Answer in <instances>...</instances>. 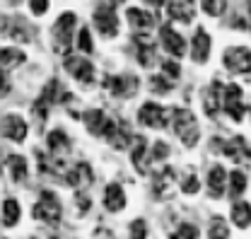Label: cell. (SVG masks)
Masks as SVG:
<instances>
[{
	"instance_id": "obj_1",
	"label": "cell",
	"mask_w": 251,
	"mask_h": 239,
	"mask_svg": "<svg viewBox=\"0 0 251 239\" xmlns=\"http://www.w3.org/2000/svg\"><path fill=\"white\" fill-rule=\"evenodd\" d=\"M172 123H174V133L179 135V140L186 148H193L198 143V121H196L193 111H188V109H174Z\"/></svg>"
},
{
	"instance_id": "obj_2",
	"label": "cell",
	"mask_w": 251,
	"mask_h": 239,
	"mask_svg": "<svg viewBox=\"0 0 251 239\" xmlns=\"http://www.w3.org/2000/svg\"><path fill=\"white\" fill-rule=\"evenodd\" d=\"M61 201L56 198L53 191H41L39 196V203L34 206V217L41 220V222H49V225H58L61 222Z\"/></svg>"
},
{
	"instance_id": "obj_3",
	"label": "cell",
	"mask_w": 251,
	"mask_h": 239,
	"mask_svg": "<svg viewBox=\"0 0 251 239\" xmlns=\"http://www.w3.org/2000/svg\"><path fill=\"white\" fill-rule=\"evenodd\" d=\"M94 25L101 36L111 39L119 34V17H116V10L111 5H97L94 10Z\"/></svg>"
},
{
	"instance_id": "obj_4",
	"label": "cell",
	"mask_w": 251,
	"mask_h": 239,
	"mask_svg": "<svg viewBox=\"0 0 251 239\" xmlns=\"http://www.w3.org/2000/svg\"><path fill=\"white\" fill-rule=\"evenodd\" d=\"M75 27V15L73 12H65L56 20V27H53V41H56V51L58 53H68L70 51V34Z\"/></svg>"
},
{
	"instance_id": "obj_5",
	"label": "cell",
	"mask_w": 251,
	"mask_h": 239,
	"mask_svg": "<svg viewBox=\"0 0 251 239\" xmlns=\"http://www.w3.org/2000/svg\"><path fill=\"white\" fill-rule=\"evenodd\" d=\"M225 65L232 73L247 75V73H251V51L247 46H232V49H227L225 51Z\"/></svg>"
},
{
	"instance_id": "obj_6",
	"label": "cell",
	"mask_w": 251,
	"mask_h": 239,
	"mask_svg": "<svg viewBox=\"0 0 251 239\" xmlns=\"http://www.w3.org/2000/svg\"><path fill=\"white\" fill-rule=\"evenodd\" d=\"M222 106L227 111V116L234 121H242L244 116V104H242V87L239 85H229L227 90H222Z\"/></svg>"
},
{
	"instance_id": "obj_7",
	"label": "cell",
	"mask_w": 251,
	"mask_h": 239,
	"mask_svg": "<svg viewBox=\"0 0 251 239\" xmlns=\"http://www.w3.org/2000/svg\"><path fill=\"white\" fill-rule=\"evenodd\" d=\"M0 131H2V135L7 138V140H12V143H22L25 138H27V123L22 121V116H17V114H7L2 123H0Z\"/></svg>"
},
{
	"instance_id": "obj_8",
	"label": "cell",
	"mask_w": 251,
	"mask_h": 239,
	"mask_svg": "<svg viewBox=\"0 0 251 239\" xmlns=\"http://www.w3.org/2000/svg\"><path fill=\"white\" fill-rule=\"evenodd\" d=\"M140 80L133 75H119V78H106V87L111 90V94L116 97H133L138 92Z\"/></svg>"
},
{
	"instance_id": "obj_9",
	"label": "cell",
	"mask_w": 251,
	"mask_h": 239,
	"mask_svg": "<svg viewBox=\"0 0 251 239\" xmlns=\"http://www.w3.org/2000/svg\"><path fill=\"white\" fill-rule=\"evenodd\" d=\"M101 135L114 145V148L124 150L128 148V140H130V133H128V128H126L124 123H116V121H106L104 123V131H101Z\"/></svg>"
},
{
	"instance_id": "obj_10",
	"label": "cell",
	"mask_w": 251,
	"mask_h": 239,
	"mask_svg": "<svg viewBox=\"0 0 251 239\" xmlns=\"http://www.w3.org/2000/svg\"><path fill=\"white\" fill-rule=\"evenodd\" d=\"M138 121L145 123V126H150V128H162L167 123V111L162 106L152 104V102H145L140 106V111H138Z\"/></svg>"
},
{
	"instance_id": "obj_11",
	"label": "cell",
	"mask_w": 251,
	"mask_h": 239,
	"mask_svg": "<svg viewBox=\"0 0 251 239\" xmlns=\"http://www.w3.org/2000/svg\"><path fill=\"white\" fill-rule=\"evenodd\" d=\"M56 94H58V82H56V80H49V82H46V87H44V92L39 94L36 104H34V116H36L39 121L46 119L49 106L56 102Z\"/></svg>"
},
{
	"instance_id": "obj_12",
	"label": "cell",
	"mask_w": 251,
	"mask_h": 239,
	"mask_svg": "<svg viewBox=\"0 0 251 239\" xmlns=\"http://www.w3.org/2000/svg\"><path fill=\"white\" fill-rule=\"evenodd\" d=\"M159 36H162V46L172 53V56H184L186 53V41H184V36L181 34H176V31L172 29L169 25H164L162 29H159Z\"/></svg>"
},
{
	"instance_id": "obj_13",
	"label": "cell",
	"mask_w": 251,
	"mask_h": 239,
	"mask_svg": "<svg viewBox=\"0 0 251 239\" xmlns=\"http://www.w3.org/2000/svg\"><path fill=\"white\" fill-rule=\"evenodd\" d=\"M176 188V174L172 167H164L159 174L155 177V184H152V191H155L157 198H169Z\"/></svg>"
},
{
	"instance_id": "obj_14",
	"label": "cell",
	"mask_w": 251,
	"mask_h": 239,
	"mask_svg": "<svg viewBox=\"0 0 251 239\" xmlns=\"http://www.w3.org/2000/svg\"><path fill=\"white\" fill-rule=\"evenodd\" d=\"M65 70L75 78V80H80V82H85V85H90L94 80V65L90 60H82V58H65Z\"/></svg>"
},
{
	"instance_id": "obj_15",
	"label": "cell",
	"mask_w": 251,
	"mask_h": 239,
	"mask_svg": "<svg viewBox=\"0 0 251 239\" xmlns=\"http://www.w3.org/2000/svg\"><path fill=\"white\" fill-rule=\"evenodd\" d=\"M167 15L176 22H193L196 17V0H174L167 10Z\"/></svg>"
},
{
	"instance_id": "obj_16",
	"label": "cell",
	"mask_w": 251,
	"mask_h": 239,
	"mask_svg": "<svg viewBox=\"0 0 251 239\" xmlns=\"http://www.w3.org/2000/svg\"><path fill=\"white\" fill-rule=\"evenodd\" d=\"M210 56V36L203 27L196 29V36H193V49H191V58L196 63H205Z\"/></svg>"
},
{
	"instance_id": "obj_17",
	"label": "cell",
	"mask_w": 251,
	"mask_h": 239,
	"mask_svg": "<svg viewBox=\"0 0 251 239\" xmlns=\"http://www.w3.org/2000/svg\"><path fill=\"white\" fill-rule=\"evenodd\" d=\"M65 184L73 186V188H85L87 184H92V169L87 162H80L75 164L68 174H65Z\"/></svg>"
},
{
	"instance_id": "obj_18",
	"label": "cell",
	"mask_w": 251,
	"mask_h": 239,
	"mask_svg": "<svg viewBox=\"0 0 251 239\" xmlns=\"http://www.w3.org/2000/svg\"><path fill=\"white\" fill-rule=\"evenodd\" d=\"M135 44H138V60H140V65L152 68L155 60H157V46L148 39V36H143V34L135 36Z\"/></svg>"
},
{
	"instance_id": "obj_19",
	"label": "cell",
	"mask_w": 251,
	"mask_h": 239,
	"mask_svg": "<svg viewBox=\"0 0 251 239\" xmlns=\"http://www.w3.org/2000/svg\"><path fill=\"white\" fill-rule=\"evenodd\" d=\"M203 104H205V114L210 119H215L220 111V104H222V82H213L205 94H203Z\"/></svg>"
},
{
	"instance_id": "obj_20",
	"label": "cell",
	"mask_w": 251,
	"mask_h": 239,
	"mask_svg": "<svg viewBox=\"0 0 251 239\" xmlns=\"http://www.w3.org/2000/svg\"><path fill=\"white\" fill-rule=\"evenodd\" d=\"M104 206H106V210H111V212H119V210L126 208V193L119 184H109L106 186V191H104Z\"/></svg>"
},
{
	"instance_id": "obj_21",
	"label": "cell",
	"mask_w": 251,
	"mask_h": 239,
	"mask_svg": "<svg viewBox=\"0 0 251 239\" xmlns=\"http://www.w3.org/2000/svg\"><path fill=\"white\" fill-rule=\"evenodd\" d=\"M225 184H227V172H225V167H210V172H208V191H210V196L213 198H220L222 193H225Z\"/></svg>"
},
{
	"instance_id": "obj_22",
	"label": "cell",
	"mask_w": 251,
	"mask_h": 239,
	"mask_svg": "<svg viewBox=\"0 0 251 239\" xmlns=\"http://www.w3.org/2000/svg\"><path fill=\"white\" fill-rule=\"evenodd\" d=\"M126 17H128L130 27H133V29H138V31H148L152 25H155V17H152L150 12L140 10V7H128Z\"/></svg>"
},
{
	"instance_id": "obj_23",
	"label": "cell",
	"mask_w": 251,
	"mask_h": 239,
	"mask_svg": "<svg viewBox=\"0 0 251 239\" xmlns=\"http://www.w3.org/2000/svg\"><path fill=\"white\" fill-rule=\"evenodd\" d=\"M222 152L227 155V157H232L234 162H242V159H249L251 157V150L247 145V140L239 135V138H234L232 143H222Z\"/></svg>"
},
{
	"instance_id": "obj_24",
	"label": "cell",
	"mask_w": 251,
	"mask_h": 239,
	"mask_svg": "<svg viewBox=\"0 0 251 239\" xmlns=\"http://www.w3.org/2000/svg\"><path fill=\"white\" fill-rule=\"evenodd\" d=\"M46 143H49V150H51L56 157H61V155H65V152L70 150V138H68V133L61 131V128L51 131L49 138H46Z\"/></svg>"
},
{
	"instance_id": "obj_25",
	"label": "cell",
	"mask_w": 251,
	"mask_h": 239,
	"mask_svg": "<svg viewBox=\"0 0 251 239\" xmlns=\"http://www.w3.org/2000/svg\"><path fill=\"white\" fill-rule=\"evenodd\" d=\"M232 220L239 230H247L251 225V206L247 201H237L232 203Z\"/></svg>"
},
{
	"instance_id": "obj_26",
	"label": "cell",
	"mask_w": 251,
	"mask_h": 239,
	"mask_svg": "<svg viewBox=\"0 0 251 239\" xmlns=\"http://www.w3.org/2000/svg\"><path fill=\"white\" fill-rule=\"evenodd\" d=\"M7 169H10L12 181H25L27 179V159H25V157H20V155H10V157H7Z\"/></svg>"
},
{
	"instance_id": "obj_27",
	"label": "cell",
	"mask_w": 251,
	"mask_h": 239,
	"mask_svg": "<svg viewBox=\"0 0 251 239\" xmlns=\"http://www.w3.org/2000/svg\"><path fill=\"white\" fill-rule=\"evenodd\" d=\"M82 121L87 123V131H90V133H94V135H101L104 123H106V116H104L99 109H92V111H85V114H82Z\"/></svg>"
},
{
	"instance_id": "obj_28",
	"label": "cell",
	"mask_w": 251,
	"mask_h": 239,
	"mask_svg": "<svg viewBox=\"0 0 251 239\" xmlns=\"http://www.w3.org/2000/svg\"><path fill=\"white\" fill-rule=\"evenodd\" d=\"M20 220V203L15 198H7L2 203V225L5 227H15Z\"/></svg>"
},
{
	"instance_id": "obj_29",
	"label": "cell",
	"mask_w": 251,
	"mask_h": 239,
	"mask_svg": "<svg viewBox=\"0 0 251 239\" xmlns=\"http://www.w3.org/2000/svg\"><path fill=\"white\" fill-rule=\"evenodd\" d=\"M135 143H138V145L133 148V164H135V169H138L140 174H145V172H148V162H145V152H148V140H145V138H138Z\"/></svg>"
},
{
	"instance_id": "obj_30",
	"label": "cell",
	"mask_w": 251,
	"mask_h": 239,
	"mask_svg": "<svg viewBox=\"0 0 251 239\" xmlns=\"http://www.w3.org/2000/svg\"><path fill=\"white\" fill-rule=\"evenodd\" d=\"M244 191H247V177H244V172H232L229 174V196L232 198H239Z\"/></svg>"
},
{
	"instance_id": "obj_31",
	"label": "cell",
	"mask_w": 251,
	"mask_h": 239,
	"mask_svg": "<svg viewBox=\"0 0 251 239\" xmlns=\"http://www.w3.org/2000/svg\"><path fill=\"white\" fill-rule=\"evenodd\" d=\"M208 239H229V227L225 222V217H213L210 222V232H208Z\"/></svg>"
},
{
	"instance_id": "obj_32",
	"label": "cell",
	"mask_w": 251,
	"mask_h": 239,
	"mask_svg": "<svg viewBox=\"0 0 251 239\" xmlns=\"http://www.w3.org/2000/svg\"><path fill=\"white\" fill-rule=\"evenodd\" d=\"M0 63L15 68V65L25 63V53H22L20 49H0Z\"/></svg>"
},
{
	"instance_id": "obj_33",
	"label": "cell",
	"mask_w": 251,
	"mask_h": 239,
	"mask_svg": "<svg viewBox=\"0 0 251 239\" xmlns=\"http://www.w3.org/2000/svg\"><path fill=\"white\" fill-rule=\"evenodd\" d=\"M7 34L15 39V41H29L31 34H29V25L25 20H15V29H7Z\"/></svg>"
},
{
	"instance_id": "obj_34",
	"label": "cell",
	"mask_w": 251,
	"mask_h": 239,
	"mask_svg": "<svg viewBox=\"0 0 251 239\" xmlns=\"http://www.w3.org/2000/svg\"><path fill=\"white\" fill-rule=\"evenodd\" d=\"M225 7H227V0H203V10H205L210 17L225 15Z\"/></svg>"
},
{
	"instance_id": "obj_35",
	"label": "cell",
	"mask_w": 251,
	"mask_h": 239,
	"mask_svg": "<svg viewBox=\"0 0 251 239\" xmlns=\"http://www.w3.org/2000/svg\"><path fill=\"white\" fill-rule=\"evenodd\" d=\"M198 188H201V184H198V177H196V172H188L184 181H181V191L188 193V196H193V193H198Z\"/></svg>"
},
{
	"instance_id": "obj_36",
	"label": "cell",
	"mask_w": 251,
	"mask_h": 239,
	"mask_svg": "<svg viewBox=\"0 0 251 239\" xmlns=\"http://www.w3.org/2000/svg\"><path fill=\"white\" fill-rule=\"evenodd\" d=\"M77 49H80V51H85V53H92L94 51L92 36H90V29H87V27H82L80 34H77Z\"/></svg>"
},
{
	"instance_id": "obj_37",
	"label": "cell",
	"mask_w": 251,
	"mask_h": 239,
	"mask_svg": "<svg viewBox=\"0 0 251 239\" xmlns=\"http://www.w3.org/2000/svg\"><path fill=\"white\" fill-rule=\"evenodd\" d=\"M174 239H198V227L184 222V225H179V230L174 232Z\"/></svg>"
},
{
	"instance_id": "obj_38",
	"label": "cell",
	"mask_w": 251,
	"mask_h": 239,
	"mask_svg": "<svg viewBox=\"0 0 251 239\" xmlns=\"http://www.w3.org/2000/svg\"><path fill=\"white\" fill-rule=\"evenodd\" d=\"M130 239H148L145 220H133V222H130Z\"/></svg>"
},
{
	"instance_id": "obj_39",
	"label": "cell",
	"mask_w": 251,
	"mask_h": 239,
	"mask_svg": "<svg viewBox=\"0 0 251 239\" xmlns=\"http://www.w3.org/2000/svg\"><path fill=\"white\" fill-rule=\"evenodd\" d=\"M150 85H152V92H157V94H167V92H172V85H169V80L167 78H152L150 80Z\"/></svg>"
},
{
	"instance_id": "obj_40",
	"label": "cell",
	"mask_w": 251,
	"mask_h": 239,
	"mask_svg": "<svg viewBox=\"0 0 251 239\" xmlns=\"http://www.w3.org/2000/svg\"><path fill=\"white\" fill-rule=\"evenodd\" d=\"M167 155H169V145H167L164 140H157L155 148H152V159H155V162H162Z\"/></svg>"
},
{
	"instance_id": "obj_41",
	"label": "cell",
	"mask_w": 251,
	"mask_h": 239,
	"mask_svg": "<svg viewBox=\"0 0 251 239\" xmlns=\"http://www.w3.org/2000/svg\"><path fill=\"white\" fill-rule=\"evenodd\" d=\"M162 70H164V75H169V78H179V73H181L174 60H164V63H162Z\"/></svg>"
},
{
	"instance_id": "obj_42",
	"label": "cell",
	"mask_w": 251,
	"mask_h": 239,
	"mask_svg": "<svg viewBox=\"0 0 251 239\" xmlns=\"http://www.w3.org/2000/svg\"><path fill=\"white\" fill-rule=\"evenodd\" d=\"M29 5H31V12L34 15H44L49 10V0H29Z\"/></svg>"
},
{
	"instance_id": "obj_43",
	"label": "cell",
	"mask_w": 251,
	"mask_h": 239,
	"mask_svg": "<svg viewBox=\"0 0 251 239\" xmlns=\"http://www.w3.org/2000/svg\"><path fill=\"white\" fill-rule=\"evenodd\" d=\"M75 201H77V210H80V215H85V212L90 210V198H87V196H80V193H77V198H75Z\"/></svg>"
},
{
	"instance_id": "obj_44",
	"label": "cell",
	"mask_w": 251,
	"mask_h": 239,
	"mask_svg": "<svg viewBox=\"0 0 251 239\" xmlns=\"http://www.w3.org/2000/svg\"><path fill=\"white\" fill-rule=\"evenodd\" d=\"M5 85H7V82H5V75H2V70H0V94H5V92H7Z\"/></svg>"
},
{
	"instance_id": "obj_45",
	"label": "cell",
	"mask_w": 251,
	"mask_h": 239,
	"mask_svg": "<svg viewBox=\"0 0 251 239\" xmlns=\"http://www.w3.org/2000/svg\"><path fill=\"white\" fill-rule=\"evenodd\" d=\"M145 2H150V5H155V7H159V5H164V0H145Z\"/></svg>"
},
{
	"instance_id": "obj_46",
	"label": "cell",
	"mask_w": 251,
	"mask_h": 239,
	"mask_svg": "<svg viewBox=\"0 0 251 239\" xmlns=\"http://www.w3.org/2000/svg\"><path fill=\"white\" fill-rule=\"evenodd\" d=\"M111 2H114V5H119V2H126V0H111Z\"/></svg>"
},
{
	"instance_id": "obj_47",
	"label": "cell",
	"mask_w": 251,
	"mask_h": 239,
	"mask_svg": "<svg viewBox=\"0 0 251 239\" xmlns=\"http://www.w3.org/2000/svg\"><path fill=\"white\" fill-rule=\"evenodd\" d=\"M249 12H251V0H249Z\"/></svg>"
}]
</instances>
